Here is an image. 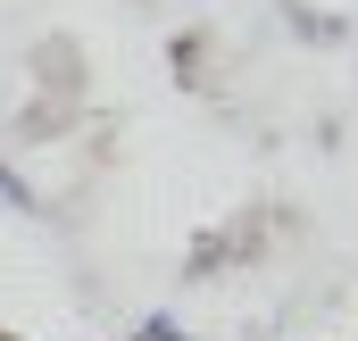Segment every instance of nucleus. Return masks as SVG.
I'll list each match as a JSON object with an SVG mask.
<instances>
[{"label": "nucleus", "mask_w": 358, "mask_h": 341, "mask_svg": "<svg viewBox=\"0 0 358 341\" xmlns=\"http://www.w3.org/2000/svg\"><path fill=\"white\" fill-rule=\"evenodd\" d=\"M217 266H234V242H225V233H200L192 258H183V275H217Z\"/></svg>", "instance_id": "f257e3e1"}, {"label": "nucleus", "mask_w": 358, "mask_h": 341, "mask_svg": "<svg viewBox=\"0 0 358 341\" xmlns=\"http://www.w3.org/2000/svg\"><path fill=\"white\" fill-rule=\"evenodd\" d=\"M17 133H25V142H50V133H59V108H42V100H34V108L17 117Z\"/></svg>", "instance_id": "f03ea898"}, {"label": "nucleus", "mask_w": 358, "mask_h": 341, "mask_svg": "<svg viewBox=\"0 0 358 341\" xmlns=\"http://www.w3.org/2000/svg\"><path fill=\"white\" fill-rule=\"evenodd\" d=\"M0 208H42V200H34V183H25L17 167H0Z\"/></svg>", "instance_id": "7ed1b4c3"}, {"label": "nucleus", "mask_w": 358, "mask_h": 341, "mask_svg": "<svg viewBox=\"0 0 358 341\" xmlns=\"http://www.w3.org/2000/svg\"><path fill=\"white\" fill-rule=\"evenodd\" d=\"M200 59H208V42L183 34V42H176V75H183V84H200Z\"/></svg>", "instance_id": "20e7f679"}, {"label": "nucleus", "mask_w": 358, "mask_h": 341, "mask_svg": "<svg viewBox=\"0 0 358 341\" xmlns=\"http://www.w3.org/2000/svg\"><path fill=\"white\" fill-rule=\"evenodd\" d=\"M142 341H192V333H183L176 317H150V333H142Z\"/></svg>", "instance_id": "39448f33"}, {"label": "nucleus", "mask_w": 358, "mask_h": 341, "mask_svg": "<svg viewBox=\"0 0 358 341\" xmlns=\"http://www.w3.org/2000/svg\"><path fill=\"white\" fill-rule=\"evenodd\" d=\"M125 341H142V333H125Z\"/></svg>", "instance_id": "423d86ee"}]
</instances>
